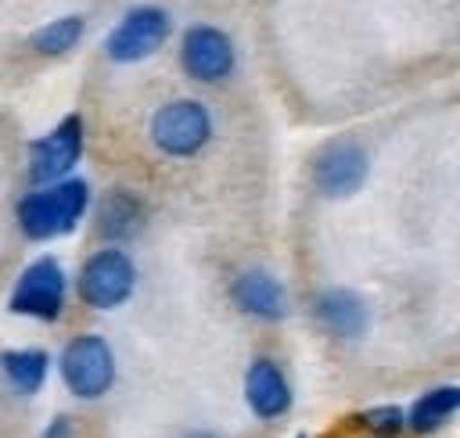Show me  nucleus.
Masks as SVG:
<instances>
[{
  "label": "nucleus",
  "instance_id": "obj_4",
  "mask_svg": "<svg viewBox=\"0 0 460 438\" xmlns=\"http://www.w3.org/2000/svg\"><path fill=\"white\" fill-rule=\"evenodd\" d=\"M137 291V262L126 248L104 244L90 251L75 273V294L93 312H115L122 309Z\"/></svg>",
  "mask_w": 460,
  "mask_h": 438
},
{
  "label": "nucleus",
  "instance_id": "obj_12",
  "mask_svg": "<svg viewBox=\"0 0 460 438\" xmlns=\"http://www.w3.org/2000/svg\"><path fill=\"white\" fill-rule=\"evenodd\" d=\"M309 309L313 320L338 341H359L370 330V302L356 287H320Z\"/></svg>",
  "mask_w": 460,
  "mask_h": 438
},
{
  "label": "nucleus",
  "instance_id": "obj_19",
  "mask_svg": "<svg viewBox=\"0 0 460 438\" xmlns=\"http://www.w3.org/2000/svg\"><path fill=\"white\" fill-rule=\"evenodd\" d=\"M180 438H223L219 431H208V427H198V431H187V434H180Z\"/></svg>",
  "mask_w": 460,
  "mask_h": 438
},
{
  "label": "nucleus",
  "instance_id": "obj_17",
  "mask_svg": "<svg viewBox=\"0 0 460 438\" xmlns=\"http://www.w3.org/2000/svg\"><path fill=\"white\" fill-rule=\"evenodd\" d=\"M356 427L370 438H402L406 434V409L395 402H381V406H367L356 413Z\"/></svg>",
  "mask_w": 460,
  "mask_h": 438
},
{
  "label": "nucleus",
  "instance_id": "obj_15",
  "mask_svg": "<svg viewBox=\"0 0 460 438\" xmlns=\"http://www.w3.org/2000/svg\"><path fill=\"white\" fill-rule=\"evenodd\" d=\"M0 373H4V381H7V388L14 395L29 399L50 377V352L47 348H36V345H29V348H7V352H0Z\"/></svg>",
  "mask_w": 460,
  "mask_h": 438
},
{
  "label": "nucleus",
  "instance_id": "obj_13",
  "mask_svg": "<svg viewBox=\"0 0 460 438\" xmlns=\"http://www.w3.org/2000/svg\"><path fill=\"white\" fill-rule=\"evenodd\" d=\"M144 219H147L144 201L133 190H126V187L108 190L97 201V208H93V230H97V237L108 241V244H115V248H122L126 241H133L144 230Z\"/></svg>",
  "mask_w": 460,
  "mask_h": 438
},
{
  "label": "nucleus",
  "instance_id": "obj_5",
  "mask_svg": "<svg viewBox=\"0 0 460 438\" xmlns=\"http://www.w3.org/2000/svg\"><path fill=\"white\" fill-rule=\"evenodd\" d=\"M65 305H68V273L54 255L32 258L18 273L7 298V309L14 316L40 320V323H58L65 316Z\"/></svg>",
  "mask_w": 460,
  "mask_h": 438
},
{
  "label": "nucleus",
  "instance_id": "obj_8",
  "mask_svg": "<svg viewBox=\"0 0 460 438\" xmlns=\"http://www.w3.org/2000/svg\"><path fill=\"white\" fill-rule=\"evenodd\" d=\"M370 180V151L356 136L327 140L313 158V187L327 201H345L359 194Z\"/></svg>",
  "mask_w": 460,
  "mask_h": 438
},
{
  "label": "nucleus",
  "instance_id": "obj_3",
  "mask_svg": "<svg viewBox=\"0 0 460 438\" xmlns=\"http://www.w3.org/2000/svg\"><path fill=\"white\" fill-rule=\"evenodd\" d=\"M58 377L65 391L79 402H101L119 377L115 348L104 334H75L58 352Z\"/></svg>",
  "mask_w": 460,
  "mask_h": 438
},
{
  "label": "nucleus",
  "instance_id": "obj_10",
  "mask_svg": "<svg viewBox=\"0 0 460 438\" xmlns=\"http://www.w3.org/2000/svg\"><path fill=\"white\" fill-rule=\"evenodd\" d=\"M241 391H244V406L252 409V416H255V420H266V424L288 416V409H291V402H295L291 377H288L284 366H280L277 359H270V355H255V359L248 363Z\"/></svg>",
  "mask_w": 460,
  "mask_h": 438
},
{
  "label": "nucleus",
  "instance_id": "obj_7",
  "mask_svg": "<svg viewBox=\"0 0 460 438\" xmlns=\"http://www.w3.org/2000/svg\"><path fill=\"white\" fill-rule=\"evenodd\" d=\"M172 36V18L158 4H137L129 7L104 36V54L115 65H137L151 54H158Z\"/></svg>",
  "mask_w": 460,
  "mask_h": 438
},
{
  "label": "nucleus",
  "instance_id": "obj_1",
  "mask_svg": "<svg viewBox=\"0 0 460 438\" xmlns=\"http://www.w3.org/2000/svg\"><path fill=\"white\" fill-rule=\"evenodd\" d=\"M90 201H93L90 180L65 176L58 183L25 190L14 205V219L29 241H54L72 233L83 223V215L90 212Z\"/></svg>",
  "mask_w": 460,
  "mask_h": 438
},
{
  "label": "nucleus",
  "instance_id": "obj_9",
  "mask_svg": "<svg viewBox=\"0 0 460 438\" xmlns=\"http://www.w3.org/2000/svg\"><path fill=\"white\" fill-rule=\"evenodd\" d=\"M180 68L194 83H223L237 68V47L226 29L194 22L180 36Z\"/></svg>",
  "mask_w": 460,
  "mask_h": 438
},
{
  "label": "nucleus",
  "instance_id": "obj_6",
  "mask_svg": "<svg viewBox=\"0 0 460 438\" xmlns=\"http://www.w3.org/2000/svg\"><path fill=\"white\" fill-rule=\"evenodd\" d=\"M86 151V122L83 115H65L58 126H50L43 136H36L25 147V176L32 187L58 183L72 176Z\"/></svg>",
  "mask_w": 460,
  "mask_h": 438
},
{
  "label": "nucleus",
  "instance_id": "obj_20",
  "mask_svg": "<svg viewBox=\"0 0 460 438\" xmlns=\"http://www.w3.org/2000/svg\"><path fill=\"white\" fill-rule=\"evenodd\" d=\"M298 438H305V434H298Z\"/></svg>",
  "mask_w": 460,
  "mask_h": 438
},
{
  "label": "nucleus",
  "instance_id": "obj_14",
  "mask_svg": "<svg viewBox=\"0 0 460 438\" xmlns=\"http://www.w3.org/2000/svg\"><path fill=\"white\" fill-rule=\"evenodd\" d=\"M456 413H460V388H456V384H435V388L420 391V395L406 406V434L431 438V434H438Z\"/></svg>",
  "mask_w": 460,
  "mask_h": 438
},
{
  "label": "nucleus",
  "instance_id": "obj_16",
  "mask_svg": "<svg viewBox=\"0 0 460 438\" xmlns=\"http://www.w3.org/2000/svg\"><path fill=\"white\" fill-rule=\"evenodd\" d=\"M86 36V18L83 14H58L50 22H43L32 36H29V47L40 54V57H65L72 54Z\"/></svg>",
  "mask_w": 460,
  "mask_h": 438
},
{
  "label": "nucleus",
  "instance_id": "obj_11",
  "mask_svg": "<svg viewBox=\"0 0 460 438\" xmlns=\"http://www.w3.org/2000/svg\"><path fill=\"white\" fill-rule=\"evenodd\" d=\"M230 302L237 312L259 320V323H280L291 309L288 302V287L280 284L277 273L262 269V266H252V269H241L234 280H230Z\"/></svg>",
  "mask_w": 460,
  "mask_h": 438
},
{
  "label": "nucleus",
  "instance_id": "obj_18",
  "mask_svg": "<svg viewBox=\"0 0 460 438\" xmlns=\"http://www.w3.org/2000/svg\"><path fill=\"white\" fill-rule=\"evenodd\" d=\"M40 438H75V420L68 413H58V416L47 420V427H43Z\"/></svg>",
  "mask_w": 460,
  "mask_h": 438
},
{
  "label": "nucleus",
  "instance_id": "obj_2",
  "mask_svg": "<svg viewBox=\"0 0 460 438\" xmlns=\"http://www.w3.org/2000/svg\"><path fill=\"white\" fill-rule=\"evenodd\" d=\"M216 136V118L212 108L198 97H172L158 104L147 118V140L158 154L187 162L198 158Z\"/></svg>",
  "mask_w": 460,
  "mask_h": 438
}]
</instances>
